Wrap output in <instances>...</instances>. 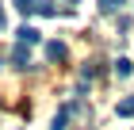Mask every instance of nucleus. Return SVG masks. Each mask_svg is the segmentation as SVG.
Instances as JSON below:
<instances>
[{
    "mask_svg": "<svg viewBox=\"0 0 134 130\" xmlns=\"http://www.w3.org/2000/svg\"><path fill=\"white\" fill-rule=\"evenodd\" d=\"M46 58L50 61H65V42H46Z\"/></svg>",
    "mask_w": 134,
    "mask_h": 130,
    "instance_id": "3",
    "label": "nucleus"
},
{
    "mask_svg": "<svg viewBox=\"0 0 134 130\" xmlns=\"http://www.w3.org/2000/svg\"><path fill=\"white\" fill-rule=\"evenodd\" d=\"M115 73H119V77H130V73H134L130 58H119V61H115Z\"/></svg>",
    "mask_w": 134,
    "mask_h": 130,
    "instance_id": "6",
    "label": "nucleus"
},
{
    "mask_svg": "<svg viewBox=\"0 0 134 130\" xmlns=\"http://www.w3.org/2000/svg\"><path fill=\"white\" fill-rule=\"evenodd\" d=\"M27 61H31L27 46H12V65H15V69H27Z\"/></svg>",
    "mask_w": 134,
    "mask_h": 130,
    "instance_id": "2",
    "label": "nucleus"
},
{
    "mask_svg": "<svg viewBox=\"0 0 134 130\" xmlns=\"http://www.w3.org/2000/svg\"><path fill=\"white\" fill-rule=\"evenodd\" d=\"M15 38H19V46H31V42H38L42 35H38V31H35V27H27V23H23V27L15 31Z\"/></svg>",
    "mask_w": 134,
    "mask_h": 130,
    "instance_id": "1",
    "label": "nucleus"
},
{
    "mask_svg": "<svg viewBox=\"0 0 134 130\" xmlns=\"http://www.w3.org/2000/svg\"><path fill=\"white\" fill-rule=\"evenodd\" d=\"M119 115H123V119H134V96H126V100H119Z\"/></svg>",
    "mask_w": 134,
    "mask_h": 130,
    "instance_id": "4",
    "label": "nucleus"
},
{
    "mask_svg": "<svg viewBox=\"0 0 134 130\" xmlns=\"http://www.w3.org/2000/svg\"><path fill=\"white\" fill-rule=\"evenodd\" d=\"M65 122H69V107L58 111V119H54V126H50V130H65Z\"/></svg>",
    "mask_w": 134,
    "mask_h": 130,
    "instance_id": "8",
    "label": "nucleus"
},
{
    "mask_svg": "<svg viewBox=\"0 0 134 130\" xmlns=\"http://www.w3.org/2000/svg\"><path fill=\"white\" fill-rule=\"evenodd\" d=\"M8 27V15H4V4H0V31Z\"/></svg>",
    "mask_w": 134,
    "mask_h": 130,
    "instance_id": "9",
    "label": "nucleus"
},
{
    "mask_svg": "<svg viewBox=\"0 0 134 130\" xmlns=\"http://www.w3.org/2000/svg\"><path fill=\"white\" fill-rule=\"evenodd\" d=\"M15 4V12H23V15H35V8H38V0H12Z\"/></svg>",
    "mask_w": 134,
    "mask_h": 130,
    "instance_id": "5",
    "label": "nucleus"
},
{
    "mask_svg": "<svg viewBox=\"0 0 134 130\" xmlns=\"http://www.w3.org/2000/svg\"><path fill=\"white\" fill-rule=\"evenodd\" d=\"M123 4H126V0H100V12H107V15H111V12H119Z\"/></svg>",
    "mask_w": 134,
    "mask_h": 130,
    "instance_id": "7",
    "label": "nucleus"
}]
</instances>
